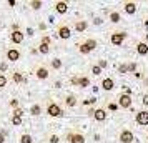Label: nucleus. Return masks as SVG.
<instances>
[{"instance_id": "49", "label": "nucleus", "mask_w": 148, "mask_h": 143, "mask_svg": "<svg viewBox=\"0 0 148 143\" xmlns=\"http://www.w3.org/2000/svg\"><path fill=\"white\" fill-rule=\"evenodd\" d=\"M0 27H2V22H0Z\"/></svg>"}, {"instance_id": "46", "label": "nucleus", "mask_w": 148, "mask_h": 143, "mask_svg": "<svg viewBox=\"0 0 148 143\" xmlns=\"http://www.w3.org/2000/svg\"><path fill=\"white\" fill-rule=\"evenodd\" d=\"M62 87V82H55V88H60Z\"/></svg>"}, {"instance_id": "4", "label": "nucleus", "mask_w": 148, "mask_h": 143, "mask_svg": "<svg viewBox=\"0 0 148 143\" xmlns=\"http://www.w3.org/2000/svg\"><path fill=\"white\" fill-rule=\"evenodd\" d=\"M118 142H120V143H133L135 142L133 131H132V130H128V128H123L120 133H118Z\"/></svg>"}, {"instance_id": "26", "label": "nucleus", "mask_w": 148, "mask_h": 143, "mask_svg": "<svg viewBox=\"0 0 148 143\" xmlns=\"http://www.w3.org/2000/svg\"><path fill=\"white\" fill-rule=\"evenodd\" d=\"M10 122H12V125H14V127H20L22 123H23V120H22V116H15V115H12Z\"/></svg>"}, {"instance_id": "40", "label": "nucleus", "mask_w": 148, "mask_h": 143, "mask_svg": "<svg viewBox=\"0 0 148 143\" xmlns=\"http://www.w3.org/2000/svg\"><path fill=\"white\" fill-rule=\"evenodd\" d=\"M101 23H103V18H101V17H95L93 25H101Z\"/></svg>"}, {"instance_id": "8", "label": "nucleus", "mask_w": 148, "mask_h": 143, "mask_svg": "<svg viewBox=\"0 0 148 143\" xmlns=\"http://www.w3.org/2000/svg\"><path fill=\"white\" fill-rule=\"evenodd\" d=\"M5 57H7V62H18L20 60V57H22V53H20V50L18 48H15V47H12V48H8L7 52H5Z\"/></svg>"}, {"instance_id": "43", "label": "nucleus", "mask_w": 148, "mask_h": 143, "mask_svg": "<svg viewBox=\"0 0 148 143\" xmlns=\"http://www.w3.org/2000/svg\"><path fill=\"white\" fill-rule=\"evenodd\" d=\"M95 110H97V108H93V107H92V108L88 110L87 113H88V115H90V116H93V115H95Z\"/></svg>"}, {"instance_id": "32", "label": "nucleus", "mask_w": 148, "mask_h": 143, "mask_svg": "<svg viewBox=\"0 0 148 143\" xmlns=\"http://www.w3.org/2000/svg\"><path fill=\"white\" fill-rule=\"evenodd\" d=\"M128 65V73H136V63L132 62V63H127Z\"/></svg>"}, {"instance_id": "34", "label": "nucleus", "mask_w": 148, "mask_h": 143, "mask_svg": "<svg viewBox=\"0 0 148 143\" xmlns=\"http://www.w3.org/2000/svg\"><path fill=\"white\" fill-rule=\"evenodd\" d=\"M7 70H8V63L7 62H2V63H0V73H5Z\"/></svg>"}, {"instance_id": "25", "label": "nucleus", "mask_w": 148, "mask_h": 143, "mask_svg": "<svg viewBox=\"0 0 148 143\" xmlns=\"http://www.w3.org/2000/svg\"><path fill=\"white\" fill-rule=\"evenodd\" d=\"M50 65H52V68H53V70H60L63 63H62L60 58H53V60L50 62Z\"/></svg>"}, {"instance_id": "3", "label": "nucleus", "mask_w": 148, "mask_h": 143, "mask_svg": "<svg viewBox=\"0 0 148 143\" xmlns=\"http://www.w3.org/2000/svg\"><path fill=\"white\" fill-rule=\"evenodd\" d=\"M125 38H127V32H113L110 35V43L113 47H121Z\"/></svg>"}, {"instance_id": "5", "label": "nucleus", "mask_w": 148, "mask_h": 143, "mask_svg": "<svg viewBox=\"0 0 148 143\" xmlns=\"http://www.w3.org/2000/svg\"><path fill=\"white\" fill-rule=\"evenodd\" d=\"M116 102H118V107H120V108L127 110V108H132V103H133V100H132V95L120 93V95H118V98H116Z\"/></svg>"}, {"instance_id": "14", "label": "nucleus", "mask_w": 148, "mask_h": 143, "mask_svg": "<svg viewBox=\"0 0 148 143\" xmlns=\"http://www.w3.org/2000/svg\"><path fill=\"white\" fill-rule=\"evenodd\" d=\"M68 10V3L67 2H63V0H60V2H55V12L60 15H65Z\"/></svg>"}, {"instance_id": "6", "label": "nucleus", "mask_w": 148, "mask_h": 143, "mask_svg": "<svg viewBox=\"0 0 148 143\" xmlns=\"http://www.w3.org/2000/svg\"><path fill=\"white\" fill-rule=\"evenodd\" d=\"M57 35H58V38H62V40H68L72 37V28H70V25H65V23L58 25Z\"/></svg>"}, {"instance_id": "19", "label": "nucleus", "mask_w": 148, "mask_h": 143, "mask_svg": "<svg viewBox=\"0 0 148 143\" xmlns=\"http://www.w3.org/2000/svg\"><path fill=\"white\" fill-rule=\"evenodd\" d=\"M136 53L141 55V57L148 55V43H145V42H138V43H136Z\"/></svg>"}, {"instance_id": "16", "label": "nucleus", "mask_w": 148, "mask_h": 143, "mask_svg": "<svg viewBox=\"0 0 148 143\" xmlns=\"http://www.w3.org/2000/svg\"><path fill=\"white\" fill-rule=\"evenodd\" d=\"M123 10L127 15H135L136 14V3L135 2H125L123 3Z\"/></svg>"}, {"instance_id": "37", "label": "nucleus", "mask_w": 148, "mask_h": 143, "mask_svg": "<svg viewBox=\"0 0 148 143\" xmlns=\"http://www.w3.org/2000/svg\"><path fill=\"white\" fill-rule=\"evenodd\" d=\"M141 103H143V107H145V110L148 108V93H145L143 95V98H141Z\"/></svg>"}, {"instance_id": "1", "label": "nucleus", "mask_w": 148, "mask_h": 143, "mask_svg": "<svg viewBox=\"0 0 148 143\" xmlns=\"http://www.w3.org/2000/svg\"><path fill=\"white\" fill-rule=\"evenodd\" d=\"M97 47H98V42L95 40V38H87L85 42H82L80 45H78V52L82 55H88V53H92Z\"/></svg>"}, {"instance_id": "27", "label": "nucleus", "mask_w": 148, "mask_h": 143, "mask_svg": "<svg viewBox=\"0 0 148 143\" xmlns=\"http://www.w3.org/2000/svg\"><path fill=\"white\" fill-rule=\"evenodd\" d=\"M42 5H43V2H42V0H32V2H30V7L34 8V10H40Z\"/></svg>"}, {"instance_id": "45", "label": "nucleus", "mask_w": 148, "mask_h": 143, "mask_svg": "<svg viewBox=\"0 0 148 143\" xmlns=\"http://www.w3.org/2000/svg\"><path fill=\"white\" fill-rule=\"evenodd\" d=\"M27 35H34V28H27Z\"/></svg>"}, {"instance_id": "42", "label": "nucleus", "mask_w": 148, "mask_h": 143, "mask_svg": "<svg viewBox=\"0 0 148 143\" xmlns=\"http://www.w3.org/2000/svg\"><path fill=\"white\" fill-rule=\"evenodd\" d=\"M116 108H118V105H115V103H110L108 105V110H112V112H115Z\"/></svg>"}, {"instance_id": "24", "label": "nucleus", "mask_w": 148, "mask_h": 143, "mask_svg": "<svg viewBox=\"0 0 148 143\" xmlns=\"http://www.w3.org/2000/svg\"><path fill=\"white\" fill-rule=\"evenodd\" d=\"M18 143H34V136L30 135V133H22Z\"/></svg>"}, {"instance_id": "11", "label": "nucleus", "mask_w": 148, "mask_h": 143, "mask_svg": "<svg viewBox=\"0 0 148 143\" xmlns=\"http://www.w3.org/2000/svg\"><path fill=\"white\" fill-rule=\"evenodd\" d=\"M25 38V34L22 32V30H14V32H10V42L15 43V45H20L22 42Z\"/></svg>"}, {"instance_id": "2", "label": "nucleus", "mask_w": 148, "mask_h": 143, "mask_svg": "<svg viewBox=\"0 0 148 143\" xmlns=\"http://www.w3.org/2000/svg\"><path fill=\"white\" fill-rule=\"evenodd\" d=\"M47 115H50L52 118H58V116L63 115V110H62V107L58 105V103L50 102L47 105Z\"/></svg>"}, {"instance_id": "18", "label": "nucleus", "mask_w": 148, "mask_h": 143, "mask_svg": "<svg viewBox=\"0 0 148 143\" xmlns=\"http://www.w3.org/2000/svg\"><path fill=\"white\" fill-rule=\"evenodd\" d=\"M77 103H78V100H77V96H75L73 93H68V95L65 96V105H67L68 108L77 107Z\"/></svg>"}, {"instance_id": "39", "label": "nucleus", "mask_w": 148, "mask_h": 143, "mask_svg": "<svg viewBox=\"0 0 148 143\" xmlns=\"http://www.w3.org/2000/svg\"><path fill=\"white\" fill-rule=\"evenodd\" d=\"M95 102H97V98H95V96H92V98H87V100L83 102V105H93Z\"/></svg>"}, {"instance_id": "12", "label": "nucleus", "mask_w": 148, "mask_h": 143, "mask_svg": "<svg viewBox=\"0 0 148 143\" xmlns=\"http://www.w3.org/2000/svg\"><path fill=\"white\" fill-rule=\"evenodd\" d=\"M100 87H101L103 92H112V90L115 88V80L112 78V77H105V78L101 80Z\"/></svg>"}, {"instance_id": "29", "label": "nucleus", "mask_w": 148, "mask_h": 143, "mask_svg": "<svg viewBox=\"0 0 148 143\" xmlns=\"http://www.w3.org/2000/svg\"><path fill=\"white\" fill-rule=\"evenodd\" d=\"M7 83H8V78L5 73H0V88H5L7 87Z\"/></svg>"}, {"instance_id": "20", "label": "nucleus", "mask_w": 148, "mask_h": 143, "mask_svg": "<svg viewBox=\"0 0 148 143\" xmlns=\"http://www.w3.org/2000/svg\"><path fill=\"white\" fill-rule=\"evenodd\" d=\"M108 20L112 22V23H118L121 20V15L118 10H112V12H108Z\"/></svg>"}, {"instance_id": "13", "label": "nucleus", "mask_w": 148, "mask_h": 143, "mask_svg": "<svg viewBox=\"0 0 148 143\" xmlns=\"http://www.w3.org/2000/svg\"><path fill=\"white\" fill-rule=\"evenodd\" d=\"M48 75H50V72H48L47 67H43V65L37 67V70H35V77H37L38 80H47Z\"/></svg>"}, {"instance_id": "47", "label": "nucleus", "mask_w": 148, "mask_h": 143, "mask_svg": "<svg viewBox=\"0 0 148 143\" xmlns=\"http://www.w3.org/2000/svg\"><path fill=\"white\" fill-rule=\"evenodd\" d=\"M143 42H145V43H148V34L145 35V40H143Z\"/></svg>"}, {"instance_id": "23", "label": "nucleus", "mask_w": 148, "mask_h": 143, "mask_svg": "<svg viewBox=\"0 0 148 143\" xmlns=\"http://www.w3.org/2000/svg\"><path fill=\"white\" fill-rule=\"evenodd\" d=\"M12 80H14L15 83H25V82H27V78L22 75L20 72H15L14 75H12Z\"/></svg>"}, {"instance_id": "28", "label": "nucleus", "mask_w": 148, "mask_h": 143, "mask_svg": "<svg viewBox=\"0 0 148 143\" xmlns=\"http://www.w3.org/2000/svg\"><path fill=\"white\" fill-rule=\"evenodd\" d=\"M90 70H92V75H95V77L101 75V72H103V70H101V68L97 65V63H95V65H92V67H90Z\"/></svg>"}, {"instance_id": "9", "label": "nucleus", "mask_w": 148, "mask_h": 143, "mask_svg": "<svg viewBox=\"0 0 148 143\" xmlns=\"http://www.w3.org/2000/svg\"><path fill=\"white\" fill-rule=\"evenodd\" d=\"M67 142L68 143H85V135H82L78 131H70V133H67Z\"/></svg>"}, {"instance_id": "10", "label": "nucleus", "mask_w": 148, "mask_h": 143, "mask_svg": "<svg viewBox=\"0 0 148 143\" xmlns=\"http://www.w3.org/2000/svg\"><path fill=\"white\" fill-rule=\"evenodd\" d=\"M70 82H72V85H77V87H80V88L90 87V78H88V77H73Z\"/></svg>"}, {"instance_id": "33", "label": "nucleus", "mask_w": 148, "mask_h": 143, "mask_svg": "<svg viewBox=\"0 0 148 143\" xmlns=\"http://www.w3.org/2000/svg\"><path fill=\"white\" fill-rule=\"evenodd\" d=\"M97 65H98V67L103 70V68H107V67H108V62H107V60H103V58H100V60H97Z\"/></svg>"}, {"instance_id": "15", "label": "nucleus", "mask_w": 148, "mask_h": 143, "mask_svg": "<svg viewBox=\"0 0 148 143\" xmlns=\"http://www.w3.org/2000/svg\"><path fill=\"white\" fill-rule=\"evenodd\" d=\"M107 110L105 108H97L95 110V115H93V120L95 122H105L107 120Z\"/></svg>"}, {"instance_id": "48", "label": "nucleus", "mask_w": 148, "mask_h": 143, "mask_svg": "<svg viewBox=\"0 0 148 143\" xmlns=\"http://www.w3.org/2000/svg\"><path fill=\"white\" fill-rule=\"evenodd\" d=\"M145 27H148V20H145Z\"/></svg>"}, {"instance_id": "44", "label": "nucleus", "mask_w": 148, "mask_h": 143, "mask_svg": "<svg viewBox=\"0 0 148 143\" xmlns=\"http://www.w3.org/2000/svg\"><path fill=\"white\" fill-rule=\"evenodd\" d=\"M7 3H8V5H10V7H14V5H15V3H17V2H15V0H8Z\"/></svg>"}, {"instance_id": "22", "label": "nucleus", "mask_w": 148, "mask_h": 143, "mask_svg": "<svg viewBox=\"0 0 148 143\" xmlns=\"http://www.w3.org/2000/svg\"><path fill=\"white\" fill-rule=\"evenodd\" d=\"M50 47H52V45H48V43H43V42H40L37 50H38V53H42V55H48V53H50Z\"/></svg>"}, {"instance_id": "50", "label": "nucleus", "mask_w": 148, "mask_h": 143, "mask_svg": "<svg viewBox=\"0 0 148 143\" xmlns=\"http://www.w3.org/2000/svg\"><path fill=\"white\" fill-rule=\"evenodd\" d=\"M147 140H148V136H147Z\"/></svg>"}, {"instance_id": "35", "label": "nucleus", "mask_w": 148, "mask_h": 143, "mask_svg": "<svg viewBox=\"0 0 148 143\" xmlns=\"http://www.w3.org/2000/svg\"><path fill=\"white\" fill-rule=\"evenodd\" d=\"M48 142H50V143H60V136H58V135H50Z\"/></svg>"}, {"instance_id": "36", "label": "nucleus", "mask_w": 148, "mask_h": 143, "mask_svg": "<svg viewBox=\"0 0 148 143\" xmlns=\"http://www.w3.org/2000/svg\"><path fill=\"white\" fill-rule=\"evenodd\" d=\"M12 115H15V116H23V110H22V108H15L14 112H12Z\"/></svg>"}, {"instance_id": "7", "label": "nucleus", "mask_w": 148, "mask_h": 143, "mask_svg": "<svg viewBox=\"0 0 148 143\" xmlns=\"http://www.w3.org/2000/svg\"><path fill=\"white\" fill-rule=\"evenodd\" d=\"M135 122H136V125H140V127H148V110L143 108L140 112H136Z\"/></svg>"}, {"instance_id": "21", "label": "nucleus", "mask_w": 148, "mask_h": 143, "mask_svg": "<svg viewBox=\"0 0 148 143\" xmlns=\"http://www.w3.org/2000/svg\"><path fill=\"white\" fill-rule=\"evenodd\" d=\"M28 113L32 116H38L42 113V107L38 103H34V105H30V108H28Z\"/></svg>"}, {"instance_id": "38", "label": "nucleus", "mask_w": 148, "mask_h": 143, "mask_svg": "<svg viewBox=\"0 0 148 143\" xmlns=\"http://www.w3.org/2000/svg\"><path fill=\"white\" fill-rule=\"evenodd\" d=\"M40 42H43V43H48V45H52V38H50L48 35H43V37H42V40H40Z\"/></svg>"}, {"instance_id": "30", "label": "nucleus", "mask_w": 148, "mask_h": 143, "mask_svg": "<svg viewBox=\"0 0 148 143\" xmlns=\"http://www.w3.org/2000/svg\"><path fill=\"white\" fill-rule=\"evenodd\" d=\"M118 73H121V75L128 73V65L127 63H120V65H118Z\"/></svg>"}, {"instance_id": "17", "label": "nucleus", "mask_w": 148, "mask_h": 143, "mask_svg": "<svg viewBox=\"0 0 148 143\" xmlns=\"http://www.w3.org/2000/svg\"><path fill=\"white\" fill-rule=\"evenodd\" d=\"M73 28H75V32L82 34V32H85V30L88 28V22L87 20H77L73 23Z\"/></svg>"}, {"instance_id": "41", "label": "nucleus", "mask_w": 148, "mask_h": 143, "mask_svg": "<svg viewBox=\"0 0 148 143\" xmlns=\"http://www.w3.org/2000/svg\"><path fill=\"white\" fill-rule=\"evenodd\" d=\"M5 140H7V135L3 131H0V143H5Z\"/></svg>"}, {"instance_id": "31", "label": "nucleus", "mask_w": 148, "mask_h": 143, "mask_svg": "<svg viewBox=\"0 0 148 143\" xmlns=\"http://www.w3.org/2000/svg\"><path fill=\"white\" fill-rule=\"evenodd\" d=\"M8 105H10V108H20V102H18V100H17V98H12V100H10V102H8Z\"/></svg>"}]
</instances>
